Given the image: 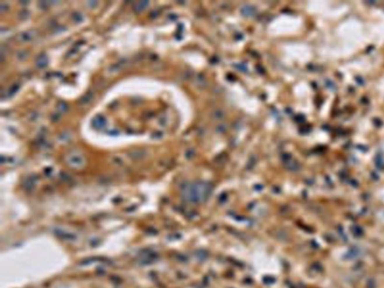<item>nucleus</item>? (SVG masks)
I'll return each mask as SVG.
<instances>
[{
    "instance_id": "f257e3e1",
    "label": "nucleus",
    "mask_w": 384,
    "mask_h": 288,
    "mask_svg": "<svg viewBox=\"0 0 384 288\" xmlns=\"http://www.w3.org/2000/svg\"><path fill=\"white\" fill-rule=\"evenodd\" d=\"M36 35H37V32L35 30H27V31H23V32H20L17 35V41H19L20 42H29L30 41H32Z\"/></svg>"
},
{
    "instance_id": "f03ea898",
    "label": "nucleus",
    "mask_w": 384,
    "mask_h": 288,
    "mask_svg": "<svg viewBox=\"0 0 384 288\" xmlns=\"http://www.w3.org/2000/svg\"><path fill=\"white\" fill-rule=\"evenodd\" d=\"M107 120L105 117L101 114H98L94 116L92 120V125L97 129H101L106 126Z\"/></svg>"
},
{
    "instance_id": "7ed1b4c3",
    "label": "nucleus",
    "mask_w": 384,
    "mask_h": 288,
    "mask_svg": "<svg viewBox=\"0 0 384 288\" xmlns=\"http://www.w3.org/2000/svg\"><path fill=\"white\" fill-rule=\"evenodd\" d=\"M68 163L73 167H80L83 164V159L82 156L77 154H71L68 157Z\"/></svg>"
},
{
    "instance_id": "20e7f679",
    "label": "nucleus",
    "mask_w": 384,
    "mask_h": 288,
    "mask_svg": "<svg viewBox=\"0 0 384 288\" xmlns=\"http://www.w3.org/2000/svg\"><path fill=\"white\" fill-rule=\"evenodd\" d=\"M48 64V58L47 55L44 53H41L38 55L36 59H35V65L37 68L39 69H43L45 68Z\"/></svg>"
},
{
    "instance_id": "39448f33",
    "label": "nucleus",
    "mask_w": 384,
    "mask_h": 288,
    "mask_svg": "<svg viewBox=\"0 0 384 288\" xmlns=\"http://www.w3.org/2000/svg\"><path fill=\"white\" fill-rule=\"evenodd\" d=\"M93 98V94L92 92V91H89L87 92L85 95H83L81 97L80 99L79 100V104H83V105H85V104H89L90 101H92Z\"/></svg>"
},
{
    "instance_id": "423d86ee",
    "label": "nucleus",
    "mask_w": 384,
    "mask_h": 288,
    "mask_svg": "<svg viewBox=\"0 0 384 288\" xmlns=\"http://www.w3.org/2000/svg\"><path fill=\"white\" fill-rule=\"evenodd\" d=\"M148 4H149V1H147V0H142V1H140V2H137V3L134 5V10L136 12H140V11H143V9H145L146 7H147Z\"/></svg>"
},
{
    "instance_id": "0eeeda50",
    "label": "nucleus",
    "mask_w": 384,
    "mask_h": 288,
    "mask_svg": "<svg viewBox=\"0 0 384 288\" xmlns=\"http://www.w3.org/2000/svg\"><path fill=\"white\" fill-rule=\"evenodd\" d=\"M71 20L75 23H79L83 20V16L82 15L80 12L79 11H74L71 14Z\"/></svg>"
},
{
    "instance_id": "6e6552de",
    "label": "nucleus",
    "mask_w": 384,
    "mask_h": 288,
    "mask_svg": "<svg viewBox=\"0 0 384 288\" xmlns=\"http://www.w3.org/2000/svg\"><path fill=\"white\" fill-rule=\"evenodd\" d=\"M29 56V52L26 50H19L17 53H16V56L17 59H19L20 61H23V60H25Z\"/></svg>"
},
{
    "instance_id": "1a4fd4ad",
    "label": "nucleus",
    "mask_w": 384,
    "mask_h": 288,
    "mask_svg": "<svg viewBox=\"0 0 384 288\" xmlns=\"http://www.w3.org/2000/svg\"><path fill=\"white\" fill-rule=\"evenodd\" d=\"M56 108L59 113H63L68 110V105L65 102L59 101L56 105Z\"/></svg>"
},
{
    "instance_id": "9d476101",
    "label": "nucleus",
    "mask_w": 384,
    "mask_h": 288,
    "mask_svg": "<svg viewBox=\"0 0 384 288\" xmlns=\"http://www.w3.org/2000/svg\"><path fill=\"white\" fill-rule=\"evenodd\" d=\"M352 233L356 236H360L363 233V230L360 227H359L357 225H355V226L352 227Z\"/></svg>"
},
{
    "instance_id": "9b49d317",
    "label": "nucleus",
    "mask_w": 384,
    "mask_h": 288,
    "mask_svg": "<svg viewBox=\"0 0 384 288\" xmlns=\"http://www.w3.org/2000/svg\"><path fill=\"white\" fill-rule=\"evenodd\" d=\"M30 13L28 10L27 9H23L21 11H20L19 14H18V16H19L20 19L21 20H26L29 17Z\"/></svg>"
},
{
    "instance_id": "f8f14e48",
    "label": "nucleus",
    "mask_w": 384,
    "mask_h": 288,
    "mask_svg": "<svg viewBox=\"0 0 384 288\" xmlns=\"http://www.w3.org/2000/svg\"><path fill=\"white\" fill-rule=\"evenodd\" d=\"M242 14L244 15H246V16H251L254 13V10L253 8L249 7V6H246L244 8H242Z\"/></svg>"
},
{
    "instance_id": "ddd939ff",
    "label": "nucleus",
    "mask_w": 384,
    "mask_h": 288,
    "mask_svg": "<svg viewBox=\"0 0 384 288\" xmlns=\"http://www.w3.org/2000/svg\"><path fill=\"white\" fill-rule=\"evenodd\" d=\"M375 164L377 167H379V169H382V167H383L384 165V161H383V158L381 155H377V158L375 159Z\"/></svg>"
},
{
    "instance_id": "4468645a",
    "label": "nucleus",
    "mask_w": 384,
    "mask_h": 288,
    "mask_svg": "<svg viewBox=\"0 0 384 288\" xmlns=\"http://www.w3.org/2000/svg\"><path fill=\"white\" fill-rule=\"evenodd\" d=\"M20 88V84L19 83H14V85L11 86V88L9 89L8 92V93L9 95H13L15 92H17L18 89Z\"/></svg>"
},
{
    "instance_id": "2eb2a0df",
    "label": "nucleus",
    "mask_w": 384,
    "mask_h": 288,
    "mask_svg": "<svg viewBox=\"0 0 384 288\" xmlns=\"http://www.w3.org/2000/svg\"><path fill=\"white\" fill-rule=\"evenodd\" d=\"M359 254H360V252H359V251L356 248H353L347 253V255L350 257V259H351L353 258V257H356Z\"/></svg>"
},
{
    "instance_id": "dca6fc26",
    "label": "nucleus",
    "mask_w": 384,
    "mask_h": 288,
    "mask_svg": "<svg viewBox=\"0 0 384 288\" xmlns=\"http://www.w3.org/2000/svg\"><path fill=\"white\" fill-rule=\"evenodd\" d=\"M9 6L6 2H1L0 3V11L1 12H6V11H8V9Z\"/></svg>"
},
{
    "instance_id": "f3484780",
    "label": "nucleus",
    "mask_w": 384,
    "mask_h": 288,
    "mask_svg": "<svg viewBox=\"0 0 384 288\" xmlns=\"http://www.w3.org/2000/svg\"><path fill=\"white\" fill-rule=\"evenodd\" d=\"M326 86H327L329 89H332V90H334L335 88H336V86H335V83H334L332 81L329 80H328L326 81Z\"/></svg>"
},
{
    "instance_id": "a211bd4d",
    "label": "nucleus",
    "mask_w": 384,
    "mask_h": 288,
    "mask_svg": "<svg viewBox=\"0 0 384 288\" xmlns=\"http://www.w3.org/2000/svg\"><path fill=\"white\" fill-rule=\"evenodd\" d=\"M48 5H49V2H46V1H41V2H38L39 7L41 8L42 9L47 8L48 7Z\"/></svg>"
},
{
    "instance_id": "6ab92c4d",
    "label": "nucleus",
    "mask_w": 384,
    "mask_h": 288,
    "mask_svg": "<svg viewBox=\"0 0 384 288\" xmlns=\"http://www.w3.org/2000/svg\"><path fill=\"white\" fill-rule=\"evenodd\" d=\"M86 4H87L88 7L94 8L97 6L98 2H96V1H89V2H86Z\"/></svg>"
},
{
    "instance_id": "aec40b11",
    "label": "nucleus",
    "mask_w": 384,
    "mask_h": 288,
    "mask_svg": "<svg viewBox=\"0 0 384 288\" xmlns=\"http://www.w3.org/2000/svg\"><path fill=\"white\" fill-rule=\"evenodd\" d=\"M59 117L60 116L59 114H57V113H53V114L52 115V116H51V120H52V121L56 122L59 119Z\"/></svg>"
},
{
    "instance_id": "412c9836",
    "label": "nucleus",
    "mask_w": 384,
    "mask_h": 288,
    "mask_svg": "<svg viewBox=\"0 0 384 288\" xmlns=\"http://www.w3.org/2000/svg\"><path fill=\"white\" fill-rule=\"evenodd\" d=\"M356 81L358 83V84L360 85H363L364 84V80L362 78H356Z\"/></svg>"
}]
</instances>
